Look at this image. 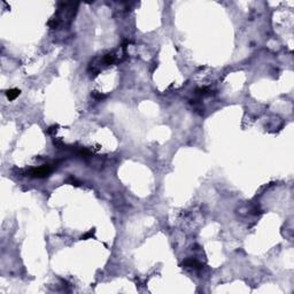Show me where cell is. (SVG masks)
<instances>
[{
  "label": "cell",
  "mask_w": 294,
  "mask_h": 294,
  "mask_svg": "<svg viewBox=\"0 0 294 294\" xmlns=\"http://www.w3.org/2000/svg\"><path fill=\"white\" fill-rule=\"evenodd\" d=\"M49 172H51V167H49V166H43V167H40V168L32 169L30 171V175L32 176V177H38V178H40V177L49 176Z\"/></svg>",
  "instance_id": "obj_1"
},
{
  "label": "cell",
  "mask_w": 294,
  "mask_h": 294,
  "mask_svg": "<svg viewBox=\"0 0 294 294\" xmlns=\"http://www.w3.org/2000/svg\"><path fill=\"white\" fill-rule=\"evenodd\" d=\"M184 265L190 267V268H194V269H199L202 267L201 263L198 262L197 260H186V261L184 262Z\"/></svg>",
  "instance_id": "obj_2"
},
{
  "label": "cell",
  "mask_w": 294,
  "mask_h": 294,
  "mask_svg": "<svg viewBox=\"0 0 294 294\" xmlns=\"http://www.w3.org/2000/svg\"><path fill=\"white\" fill-rule=\"evenodd\" d=\"M6 94H7V98H8L9 100H14V99H16V98L20 96V90H18V88H12V90H8Z\"/></svg>",
  "instance_id": "obj_3"
},
{
  "label": "cell",
  "mask_w": 294,
  "mask_h": 294,
  "mask_svg": "<svg viewBox=\"0 0 294 294\" xmlns=\"http://www.w3.org/2000/svg\"><path fill=\"white\" fill-rule=\"evenodd\" d=\"M114 60H115L114 54H108V55H106L105 59H104V61H105L106 65H112V63L114 62Z\"/></svg>",
  "instance_id": "obj_4"
},
{
  "label": "cell",
  "mask_w": 294,
  "mask_h": 294,
  "mask_svg": "<svg viewBox=\"0 0 294 294\" xmlns=\"http://www.w3.org/2000/svg\"><path fill=\"white\" fill-rule=\"evenodd\" d=\"M92 234H93V232H92V231H90V232H88V233H86V234H84L83 237H82V239H83V238H84V239H85V238H88V237H91V236H92Z\"/></svg>",
  "instance_id": "obj_5"
}]
</instances>
